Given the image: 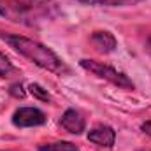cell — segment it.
Returning <instances> with one entry per match:
<instances>
[{"mask_svg":"<svg viewBox=\"0 0 151 151\" xmlns=\"http://www.w3.org/2000/svg\"><path fill=\"white\" fill-rule=\"evenodd\" d=\"M60 14L62 11L53 0H0V16L25 27H39Z\"/></svg>","mask_w":151,"mask_h":151,"instance_id":"1","label":"cell"},{"mask_svg":"<svg viewBox=\"0 0 151 151\" xmlns=\"http://www.w3.org/2000/svg\"><path fill=\"white\" fill-rule=\"evenodd\" d=\"M0 39L5 40L16 53H19L27 60L34 62L40 69L49 70V72L58 76L70 74V69L67 67V63L53 49H49L47 46L40 44L37 40L23 37V35H16V34H4V32H0Z\"/></svg>","mask_w":151,"mask_h":151,"instance_id":"2","label":"cell"},{"mask_svg":"<svg viewBox=\"0 0 151 151\" xmlns=\"http://www.w3.org/2000/svg\"><path fill=\"white\" fill-rule=\"evenodd\" d=\"M79 65H81V69H84L86 72L97 76V77H100V79L111 83V84L118 86V88H123V90H134V88H135L134 83H132V79L125 74V72L116 70L114 67L107 65V63H102V62H97V60L83 58V60L79 62Z\"/></svg>","mask_w":151,"mask_h":151,"instance_id":"3","label":"cell"},{"mask_svg":"<svg viewBox=\"0 0 151 151\" xmlns=\"http://www.w3.org/2000/svg\"><path fill=\"white\" fill-rule=\"evenodd\" d=\"M12 123L19 128L39 127L46 123V114L37 107H19L12 114Z\"/></svg>","mask_w":151,"mask_h":151,"instance_id":"4","label":"cell"},{"mask_svg":"<svg viewBox=\"0 0 151 151\" xmlns=\"http://www.w3.org/2000/svg\"><path fill=\"white\" fill-rule=\"evenodd\" d=\"M60 125H62L69 134L79 135V134H83L84 128H86V119H84V116L79 113V111H76V109H67L65 113L62 114Z\"/></svg>","mask_w":151,"mask_h":151,"instance_id":"5","label":"cell"},{"mask_svg":"<svg viewBox=\"0 0 151 151\" xmlns=\"http://www.w3.org/2000/svg\"><path fill=\"white\" fill-rule=\"evenodd\" d=\"M88 141L102 148H113L116 142V132L107 125H99L88 132Z\"/></svg>","mask_w":151,"mask_h":151,"instance_id":"6","label":"cell"},{"mask_svg":"<svg viewBox=\"0 0 151 151\" xmlns=\"http://www.w3.org/2000/svg\"><path fill=\"white\" fill-rule=\"evenodd\" d=\"M90 42L95 46L97 51H100L104 55L113 53L114 49H116V46H118L116 37H114L111 32H107V30H95L91 34V37H90Z\"/></svg>","mask_w":151,"mask_h":151,"instance_id":"7","label":"cell"},{"mask_svg":"<svg viewBox=\"0 0 151 151\" xmlns=\"http://www.w3.org/2000/svg\"><path fill=\"white\" fill-rule=\"evenodd\" d=\"M83 5H97V7H127L135 5L142 0H76Z\"/></svg>","mask_w":151,"mask_h":151,"instance_id":"8","label":"cell"},{"mask_svg":"<svg viewBox=\"0 0 151 151\" xmlns=\"http://www.w3.org/2000/svg\"><path fill=\"white\" fill-rule=\"evenodd\" d=\"M39 151H79V148L67 142V141H58V142H49V144H40Z\"/></svg>","mask_w":151,"mask_h":151,"instance_id":"9","label":"cell"},{"mask_svg":"<svg viewBox=\"0 0 151 151\" xmlns=\"http://www.w3.org/2000/svg\"><path fill=\"white\" fill-rule=\"evenodd\" d=\"M16 72L14 65L11 63V60L0 51V79H5V77H11V76Z\"/></svg>","mask_w":151,"mask_h":151,"instance_id":"10","label":"cell"},{"mask_svg":"<svg viewBox=\"0 0 151 151\" xmlns=\"http://www.w3.org/2000/svg\"><path fill=\"white\" fill-rule=\"evenodd\" d=\"M28 90H30V93L37 99V100H42V102H49L51 100V95L47 93V90H44L40 84L37 83H32L30 86H28Z\"/></svg>","mask_w":151,"mask_h":151,"instance_id":"11","label":"cell"},{"mask_svg":"<svg viewBox=\"0 0 151 151\" xmlns=\"http://www.w3.org/2000/svg\"><path fill=\"white\" fill-rule=\"evenodd\" d=\"M9 93H11L12 97H16V99H25V95H27L21 84H12V86L9 88Z\"/></svg>","mask_w":151,"mask_h":151,"instance_id":"12","label":"cell"},{"mask_svg":"<svg viewBox=\"0 0 151 151\" xmlns=\"http://www.w3.org/2000/svg\"><path fill=\"white\" fill-rule=\"evenodd\" d=\"M141 130H142L146 135H150L151 137V121H144V123L141 125Z\"/></svg>","mask_w":151,"mask_h":151,"instance_id":"13","label":"cell"},{"mask_svg":"<svg viewBox=\"0 0 151 151\" xmlns=\"http://www.w3.org/2000/svg\"><path fill=\"white\" fill-rule=\"evenodd\" d=\"M144 51H146V53H148V55L151 56V34L148 35V39H146V44H144Z\"/></svg>","mask_w":151,"mask_h":151,"instance_id":"14","label":"cell"},{"mask_svg":"<svg viewBox=\"0 0 151 151\" xmlns=\"http://www.w3.org/2000/svg\"><path fill=\"white\" fill-rule=\"evenodd\" d=\"M141 151H151V150H141Z\"/></svg>","mask_w":151,"mask_h":151,"instance_id":"15","label":"cell"}]
</instances>
